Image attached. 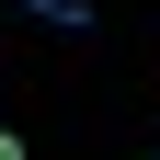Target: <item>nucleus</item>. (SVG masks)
Returning a JSON list of instances; mask_svg holds the SVG:
<instances>
[{
    "mask_svg": "<svg viewBox=\"0 0 160 160\" xmlns=\"http://www.w3.org/2000/svg\"><path fill=\"white\" fill-rule=\"evenodd\" d=\"M0 160H23V137H12V126H0Z\"/></svg>",
    "mask_w": 160,
    "mask_h": 160,
    "instance_id": "f03ea898",
    "label": "nucleus"
},
{
    "mask_svg": "<svg viewBox=\"0 0 160 160\" xmlns=\"http://www.w3.org/2000/svg\"><path fill=\"white\" fill-rule=\"evenodd\" d=\"M34 23H57V34H92V0H23Z\"/></svg>",
    "mask_w": 160,
    "mask_h": 160,
    "instance_id": "f257e3e1",
    "label": "nucleus"
}]
</instances>
